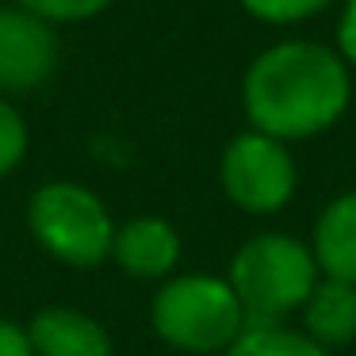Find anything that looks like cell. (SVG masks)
<instances>
[{
    "label": "cell",
    "instance_id": "6da1fadb",
    "mask_svg": "<svg viewBox=\"0 0 356 356\" xmlns=\"http://www.w3.org/2000/svg\"><path fill=\"white\" fill-rule=\"evenodd\" d=\"M353 104V70L314 39H284L261 50L241 77L249 131L276 142H307L341 123Z\"/></svg>",
    "mask_w": 356,
    "mask_h": 356
},
{
    "label": "cell",
    "instance_id": "7a4b0ae2",
    "mask_svg": "<svg viewBox=\"0 0 356 356\" xmlns=\"http://www.w3.org/2000/svg\"><path fill=\"white\" fill-rule=\"evenodd\" d=\"M322 280L307 241L291 234H257L234 253L226 284L234 287L245 325H280L299 314L307 295Z\"/></svg>",
    "mask_w": 356,
    "mask_h": 356
},
{
    "label": "cell",
    "instance_id": "3957f363",
    "mask_svg": "<svg viewBox=\"0 0 356 356\" xmlns=\"http://www.w3.org/2000/svg\"><path fill=\"white\" fill-rule=\"evenodd\" d=\"M149 325L177 353L222 356L234 345V337L245 330V310L226 276L184 272V276H169L157 287L149 302Z\"/></svg>",
    "mask_w": 356,
    "mask_h": 356
},
{
    "label": "cell",
    "instance_id": "277c9868",
    "mask_svg": "<svg viewBox=\"0 0 356 356\" xmlns=\"http://www.w3.org/2000/svg\"><path fill=\"white\" fill-rule=\"evenodd\" d=\"M27 230L54 261L70 268H100L111 257L115 218L92 188L77 180H47L27 200Z\"/></svg>",
    "mask_w": 356,
    "mask_h": 356
},
{
    "label": "cell",
    "instance_id": "5b68a950",
    "mask_svg": "<svg viewBox=\"0 0 356 356\" xmlns=\"http://www.w3.org/2000/svg\"><path fill=\"white\" fill-rule=\"evenodd\" d=\"M226 200L245 215H276L299 192V165L287 142L261 131H241L226 142L218 161Z\"/></svg>",
    "mask_w": 356,
    "mask_h": 356
},
{
    "label": "cell",
    "instance_id": "8992f818",
    "mask_svg": "<svg viewBox=\"0 0 356 356\" xmlns=\"http://www.w3.org/2000/svg\"><path fill=\"white\" fill-rule=\"evenodd\" d=\"M58 70V31L35 12L8 4L0 8V96H27Z\"/></svg>",
    "mask_w": 356,
    "mask_h": 356
},
{
    "label": "cell",
    "instance_id": "52a82bcc",
    "mask_svg": "<svg viewBox=\"0 0 356 356\" xmlns=\"http://www.w3.org/2000/svg\"><path fill=\"white\" fill-rule=\"evenodd\" d=\"M180 234L157 215H138L115 226L111 261L134 280H169L180 264Z\"/></svg>",
    "mask_w": 356,
    "mask_h": 356
},
{
    "label": "cell",
    "instance_id": "ba28073f",
    "mask_svg": "<svg viewBox=\"0 0 356 356\" xmlns=\"http://www.w3.org/2000/svg\"><path fill=\"white\" fill-rule=\"evenodd\" d=\"M35 356H111V333L100 318L77 307H42L27 322Z\"/></svg>",
    "mask_w": 356,
    "mask_h": 356
},
{
    "label": "cell",
    "instance_id": "9c48e42d",
    "mask_svg": "<svg viewBox=\"0 0 356 356\" xmlns=\"http://www.w3.org/2000/svg\"><path fill=\"white\" fill-rule=\"evenodd\" d=\"M310 253L318 261V272L333 280H345L356 287V188L341 192L322 207L310 234Z\"/></svg>",
    "mask_w": 356,
    "mask_h": 356
},
{
    "label": "cell",
    "instance_id": "30bf717a",
    "mask_svg": "<svg viewBox=\"0 0 356 356\" xmlns=\"http://www.w3.org/2000/svg\"><path fill=\"white\" fill-rule=\"evenodd\" d=\"M302 333L314 337L322 348L348 345L356 337V287L345 280L322 276L302 302Z\"/></svg>",
    "mask_w": 356,
    "mask_h": 356
},
{
    "label": "cell",
    "instance_id": "8fae6325",
    "mask_svg": "<svg viewBox=\"0 0 356 356\" xmlns=\"http://www.w3.org/2000/svg\"><path fill=\"white\" fill-rule=\"evenodd\" d=\"M222 356H330V348H322L302 330H291L287 322H280V325H245Z\"/></svg>",
    "mask_w": 356,
    "mask_h": 356
},
{
    "label": "cell",
    "instance_id": "7c38bea8",
    "mask_svg": "<svg viewBox=\"0 0 356 356\" xmlns=\"http://www.w3.org/2000/svg\"><path fill=\"white\" fill-rule=\"evenodd\" d=\"M238 4L241 12H249L253 19H261L268 27H295V24L322 16L337 0H238Z\"/></svg>",
    "mask_w": 356,
    "mask_h": 356
},
{
    "label": "cell",
    "instance_id": "4fadbf2b",
    "mask_svg": "<svg viewBox=\"0 0 356 356\" xmlns=\"http://www.w3.org/2000/svg\"><path fill=\"white\" fill-rule=\"evenodd\" d=\"M27 142H31L27 119L19 115L16 104L0 96V180L19 169V161L27 157Z\"/></svg>",
    "mask_w": 356,
    "mask_h": 356
},
{
    "label": "cell",
    "instance_id": "5bb4252c",
    "mask_svg": "<svg viewBox=\"0 0 356 356\" xmlns=\"http://www.w3.org/2000/svg\"><path fill=\"white\" fill-rule=\"evenodd\" d=\"M16 4L35 12L39 19H47L50 27L85 24V19H96L104 8H111V0H16Z\"/></svg>",
    "mask_w": 356,
    "mask_h": 356
},
{
    "label": "cell",
    "instance_id": "9a60e30c",
    "mask_svg": "<svg viewBox=\"0 0 356 356\" xmlns=\"http://www.w3.org/2000/svg\"><path fill=\"white\" fill-rule=\"evenodd\" d=\"M341 62L356 70V0H341V19H337V47Z\"/></svg>",
    "mask_w": 356,
    "mask_h": 356
},
{
    "label": "cell",
    "instance_id": "2e32d148",
    "mask_svg": "<svg viewBox=\"0 0 356 356\" xmlns=\"http://www.w3.org/2000/svg\"><path fill=\"white\" fill-rule=\"evenodd\" d=\"M0 356H35L27 325L12 322V318H0Z\"/></svg>",
    "mask_w": 356,
    "mask_h": 356
}]
</instances>
